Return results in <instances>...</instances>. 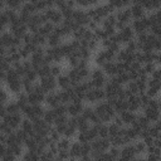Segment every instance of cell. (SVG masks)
Here are the masks:
<instances>
[{
  "label": "cell",
  "instance_id": "obj_20",
  "mask_svg": "<svg viewBox=\"0 0 161 161\" xmlns=\"http://www.w3.org/2000/svg\"><path fill=\"white\" fill-rule=\"evenodd\" d=\"M8 147V153L9 155H13L15 158H20L24 153V145L16 142V143H13V145H9L6 146Z\"/></svg>",
  "mask_w": 161,
  "mask_h": 161
},
{
  "label": "cell",
  "instance_id": "obj_44",
  "mask_svg": "<svg viewBox=\"0 0 161 161\" xmlns=\"http://www.w3.org/2000/svg\"><path fill=\"white\" fill-rule=\"evenodd\" d=\"M23 79H25V80H29V82H36L39 78H38V74H36V72H35L34 69H31V70H28V72L24 74Z\"/></svg>",
  "mask_w": 161,
  "mask_h": 161
},
{
  "label": "cell",
  "instance_id": "obj_36",
  "mask_svg": "<svg viewBox=\"0 0 161 161\" xmlns=\"http://www.w3.org/2000/svg\"><path fill=\"white\" fill-rule=\"evenodd\" d=\"M87 31V26H83V25H78L73 31H72V38L73 39H77V40H82L84 34Z\"/></svg>",
  "mask_w": 161,
  "mask_h": 161
},
{
  "label": "cell",
  "instance_id": "obj_26",
  "mask_svg": "<svg viewBox=\"0 0 161 161\" xmlns=\"http://www.w3.org/2000/svg\"><path fill=\"white\" fill-rule=\"evenodd\" d=\"M69 156H70L72 158L79 160V157L82 156L80 142H78V141H72V145H70V147H69Z\"/></svg>",
  "mask_w": 161,
  "mask_h": 161
},
{
  "label": "cell",
  "instance_id": "obj_51",
  "mask_svg": "<svg viewBox=\"0 0 161 161\" xmlns=\"http://www.w3.org/2000/svg\"><path fill=\"white\" fill-rule=\"evenodd\" d=\"M53 111L55 112L57 117H59V116H64V114H67V104L60 103L59 106H57L55 108H53Z\"/></svg>",
  "mask_w": 161,
  "mask_h": 161
},
{
  "label": "cell",
  "instance_id": "obj_54",
  "mask_svg": "<svg viewBox=\"0 0 161 161\" xmlns=\"http://www.w3.org/2000/svg\"><path fill=\"white\" fill-rule=\"evenodd\" d=\"M55 157L59 158V160H62V161H67V160L70 157V156H69V150H58Z\"/></svg>",
  "mask_w": 161,
  "mask_h": 161
},
{
  "label": "cell",
  "instance_id": "obj_21",
  "mask_svg": "<svg viewBox=\"0 0 161 161\" xmlns=\"http://www.w3.org/2000/svg\"><path fill=\"white\" fill-rule=\"evenodd\" d=\"M117 116H119V118H121L123 126L128 127V126H131V125L135 122L137 113L131 112V111H125V112H122V113H119V114H117Z\"/></svg>",
  "mask_w": 161,
  "mask_h": 161
},
{
  "label": "cell",
  "instance_id": "obj_25",
  "mask_svg": "<svg viewBox=\"0 0 161 161\" xmlns=\"http://www.w3.org/2000/svg\"><path fill=\"white\" fill-rule=\"evenodd\" d=\"M107 62H109V60L107 59V55H106L104 49L97 50L96 54H94V63H96V65L99 67V68H102Z\"/></svg>",
  "mask_w": 161,
  "mask_h": 161
},
{
  "label": "cell",
  "instance_id": "obj_39",
  "mask_svg": "<svg viewBox=\"0 0 161 161\" xmlns=\"http://www.w3.org/2000/svg\"><path fill=\"white\" fill-rule=\"evenodd\" d=\"M5 109H6V114H14V113H21L20 112V108L18 107L16 102L15 101H9L5 106Z\"/></svg>",
  "mask_w": 161,
  "mask_h": 161
},
{
  "label": "cell",
  "instance_id": "obj_19",
  "mask_svg": "<svg viewBox=\"0 0 161 161\" xmlns=\"http://www.w3.org/2000/svg\"><path fill=\"white\" fill-rule=\"evenodd\" d=\"M57 87H58V89L67 91L69 88H73V84L67 74H60L59 77H57Z\"/></svg>",
  "mask_w": 161,
  "mask_h": 161
},
{
  "label": "cell",
  "instance_id": "obj_31",
  "mask_svg": "<svg viewBox=\"0 0 161 161\" xmlns=\"http://www.w3.org/2000/svg\"><path fill=\"white\" fill-rule=\"evenodd\" d=\"M42 118H43L48 125L53 126L54 122H55V119H57V114H55V112L53 111V108H47Z\"/></svg>",
  "mask_w": 161,
  "mask_h": 161
},
{
  "label": "cell",
  "instance_id": "obj_41",
  "mask_svg": "<svg viewBox=\"0 0 161 161\" xmlns=\"http://www.w3.org/2000/svg\"><path fill=\"white\" fill-rule=\"evenodd\" d=\"M86 137H87V140H88V142H92L93 140H96L97 137H98V135H97V127H96V125H92L86 132Z\"/></svg>",
  "mask_w": 161,
  "mask_h": 161
},
{
  "label": "cell",
  "instance_id": "obj_16",
  "mask_svg": "<svg viewBox=\"0 0 161 161\" xmlns=\"http://www.w3.org/2000/svg\"><path fill=\"white\" fill-rule=\"evenodd\" d=\"M137 156L132 143H127L125 146L121 147V157L125 160V161H133V158Z\"/></svg>",
  "mask_w": 161,
  "mask_h": 161
},
{
  "label": "cell",
  "instance_id": "obj_48",
  "mask_svg": "<svg viewBox=\"0 0 161 161\" xmlns=\"http://www.w3.org/2000/svg\"><path fill=\"white\" fill-rule=\"evenodd\" d=\"M148 33H151L152 35H155V36H157V38H160L161 36V24H153V25H151L150 26V29H148Z\"/></svg>",
  "mask_w": 161,
  "mask_h": 161
},
{
  "label": "cell",
  "instance_id": "obj_55",
  "mask_svg": "<svg viewBox=\"0 0 161 161\" xmlns=\"http://www.w3.org/2000/svg\"><path fill=\"white\" fill-rule=\"evenodd\" d=\"M150 78L155 79V80H161V69L157 67L151 74H150Z\"/></svg>",
  "mask_w": 161,
  "mask_h": 161
},
{
  "label": "cell",
  "instance_id": "obj_37",
  "mask_svg": "<svg viewBox=\"0 0 161 161\" xmlns=\"http://www.w3.org/2000/svg\"><path fill=\"white\" fill-rule=\"evenodd\" d=\"M55 145H57V150H69V147L72 145V140L62 136L59 138V141L55 142Z\"/></svg>",
  "mask_w": 161,
  "mask_h": 161
},
{
  "label": "cell",
  "instance_id": "obj_53",
  "mask_svg": "<svg viewBox=\"0 0 161 161\" xmlns=\"http://www.w3.org/2000/svg\"><path fill=\"white\" fill-rule=\"evenodd\" d=\"M107 152H108V153H109V156H111V157H113L114 160H116V158H118V157L121 156V148H119V147L111 146V147H109V150H108Z\"/></svg>",
  "mask_w": 161,
  "mask_h": 161
},
{
  "label": "cell",
  "instance_id": "obj_23",
  "mask_svg": "<svg viewBox=\"0 0 161 161\" xmlns=\"http://www.w3.org/2000/svg\"><path fill=\"white\" fill-rule=\"evenodd\" d=\"M102 70L103 73L106 74L107 78H111V77H114L117 74V65H116V62H107L103 67H102Z\"/></svg>",
  "mask_w": 161,
  "mask_h": 161
},
{
  "label": "cell",
  "instance_id": "obj_57",
  "mask_svg": "<svg viewBox=\"0 0 161 161\" xmlns=\"http://www.w3.org/2000/svg\"><path fill=\"white\" fill-rule=\"evenodd\" d=\"M6 153H8V147H6V145L0 142V160H1Z\"/></svg>",
  "mask_w": 161,
  "mask_h": 161
},
{
  "label": "cell",
  "instance_id": "obj_2",
  "mask_svg": "<svg viewBox=\"0 0 161 161\" xmlns=\"http://www.w3.org/2000/svg\"><path fill=\"white\" fill-rule=\"evenodd\" d=\"M89 80H91L93 88H103V87L106 86L108 78H107L106 74L103 73L102 68H99V67H94V68H91Z\"/></svg>",
  "mask_w": 161,
  "mask_h": 161
},
{
  "label": "cell",
  "instance_id": "obj_18",
  "mask_svg": "<svg viewBox=\"0 0 161 161\" xmlns=\"http://www.w3.org/2000/svg\"><path fill=\"white\" fill-rule=\"evenodd\" d=\"M127 104H128V111H131V112L140 113V111L142 109L138 96H130L127 98Z\"/></svg>",
  "mask_w": 161,
  "mask_h": 161
},
{
  "label": "cell",
  "instance_id": "obj_61",
  "mask_svg": "<svg viewBox=\"0 0 161 161\" xmlns=\"http://www.w3.org/2000/svg\"><path fill=\"white\" fill-rule=\"evenodd\" d=\"M5 6H6V5H5V1H4V0H0V10H1V11L5 9Z\"/></svg>",
  "mask_w": 161,
  "mask_h": 161
},
{
  "label": "cell",
  "instance_id": "obj_5",
  "mask_svg": "<svg viewBox=\"0 0 161 161\" xmlns=\"http://www.w3.org/2000/svg\"><path fill=\"white\" fill-rule=\"evenodd\" d=\"M130 25H131L135 35L136 34H140V33L148 31V29H150V24H148V20H147L146 15L143 18H141V19H133Z\"/></svg>",
  "mask_w": 161,
  "mask_h": 161
},
{
  "label": "cell",
  "instance_id": "obj_45",
  "mask_svg": "<svg viewBox=\"0 0 161 161\" xmlns=\"http://www.w3.org/2000/svg\"><path fill=\"white\" fill-rule=\"evenodd\" d=\"M80 151H82V156H91V152H92L91 142L80 143ZM82 156H80V157H82ZM80 157H79V158H80Z\"/></svg>",
  "mask_w": 161,
  "mask_h": 161
},
{
  "label": "cell",
  "instance_id": "obj_43",
  "mask_svg": "<svg viewBox=\"0 0 161 161\" xmlns=\"http://www.w3.org/2000/svg\"><path fill=\"white\" fill-rule=\"evenodd\" d=\"M14 133H15V136H16L18 141H19L21 145H24V142H25V141H26V138L29 137V136H28V133H25L20 127H19V128H16V130L14 131Z\"/></svg>",
  "mask_w": 161,
  "mask_h": 161
},
{
  "label": "cell",
  "instance_id": "obj_3",
  "mask_svg": "<svg viewBox=\"0 0 161 161\" xmlns=\"http://www.w3.org/2000/svg\"><path fill=\"white\" fill-rule=\"evenodd\" d=\"M104 99H106V92L103 88H92L87 91V93L84 94L83 102H87L89 104H96Z\"/></svg>",
  "mask_w": 161,
  "mask_h": 161
},
{
  "label": "cell",
  "instance_id": "obj_27",
  "mask_svg": "<svg viewBox=\"0 0 161 161\" xmlns=\"http://www.w3.org/2000/svg\"><path fill=\"white\" fill-rule=\"evenodd\" d=\"M54 28H55V25H54L53 23H50V21H45L44 24H42V25L39 26L38 33H39L40 35H43V36H45V38H47L49 34H52V33H53Z\"/></svg>",
  "mask_w": 161,
  "mask_h": 161
},
{
  "label": "cell",
  "instance_id": "obj_17",
  "mask_svg": "<svg viewBox=\"0 0 161 161\" xmlns=\"http://www.w3.org/2000/svg\"><path fill=\"white\" fill-rule=\"evenodd\" d=\"M142 114L151 123H155V122L160 121V109H153V108H150V107H145V108H142Z\"/></svg>",
  "mask_w": 161,
  "mask_h": 161
},
{
  "label": "cell",
  "instance_id": "obj_40",
  "mask_svg": "<svg viewBox=\"0 0 161 161\" xmlns=\"http://www.w3.org/2000/svg\"><path fill=\"white\" fill-rule=\"evenodd\" d=\"M35 72L38 74V78L48 77V75H50V65L49 64H43L38 69H35Z\"/></svg>",
  "mask_w": 161,
  "mask_h": 161
},
{
  "label": "cell",
  "instance_id": "obj_14",
  "mask_svg": "<svg viewBox=\"0 0 161 161\" xmlns=\"http://www.w3.org/2000/svg\"><path fill=\"white\" fill-rule=\"evenodd\" d=\"M83 108H84L83 102H70L67 104V114L69 117H77L82 113Z\"/></svg>",
  "mask_w": 161,
  "mask_h": 161
},
{
  "label": "cell",
  "instance_id": "obj_58",
  "mask_svg": "<svg viewBox=\"0 0 161 161\" xmlns=\"http://www.w3.org/2000/svg\"><path fill=\"white\" fill-rule=\"evenodd\" d=\"M18 158H15L13 155H9V153H6L3 158H1V161H16Z\"/></svg>",
  "mask_w": 161,
  "mask_h": 161
},
{
  "label": "cell",
  "instance_id": "obj_60",
  "mask_svg": "<svg viewBox=\"0 0 161 161\" xmlns=\"http://www.w3.org/2000/svg\"><path fill=\"white\" fill-rule=\"evenodd\" d=\"M133 161H146V157H143V156H136L133 158Z\"/></svg>",
  "mask_w": 161,
  "mask_h": 161
},
{
  "label": "cell",
  "instance_id": "obj_33",
  "mask_svg": "<svg viewBox=\"0 0 161 161\" xmlns=\"http://www.w3.org/2000/svg\"><path fill=\"white\" fill-rule=\"evenodd\" d=\"M116 16H114V13H112V14H108L103 20H102V23H101V26L103 28V29H106V28H114V25H116Z\"/></svg>",
  "mask_w": 161,
  "mask_h": 161
},
{
  "label": "cell",
  "instance_id": "obj_47",
  "mask_svg": "<svg viewBox=\"0 0 161 161\" xmlns=\"http://www.w3.org/2000/svg\"><path fill=\"white\" fill-rule=\"evenodd\" d=\"M119 128H121V127H118V126H116L114 123L109 122V123H108V138H109V137H113V136H117L118 132H119Z\"/></svg>",
  "mask_w": 161,
  "mask_h": 161
},
{
  "label": "cell",
  "instance_id": "obj_52",
  "mask_svg": "<svg viewBox=\"0 0 161 161\" xmlns=\"http://www.w3.org/2000/svg\"><path fill=\"white\" fill-rule=\"evenodd\" d=\"M48 137L50 138V141H52V142H57V141H59V138L62 137V135H60V133H59L54 127H52V130L49 131Z\"/></svg>",
  "mask_w": 161,
  "mask_h": 161
},
{
  "label": "cell",
  "instance_id": "obj_9",
  "mask_svg": "<svg viewBox=\"0 0 161 161\" xmlns=\"http://www.w3.org/2000/svg\"><path fill=\"white\" fill-rule=\"evenodd\" d=\"M128 9H130V13H131L132 20L133 19H141V18H143L146 15V11L143 10V8L141 5V0H133L130 4Z\"/></svg>",
  "mask_w": 161,
  "mask_h": 161
},
{
  "label": "cell",
  "instance_id": "obj_15",
  "mask_svg": "<svg viewBox=\"0 0 161 161\" xmlns=\"http://www.w3.org/2000/svg\"><path fill=\"white\" fill-rule=\"evenodd\" d=\"M23 118H24V117H23L21 113H14V114H6V117H5L3 121H5V122L15 131L16 128L20 127V123H21Z\"/></svg>",
  "mask_w": 161,
  "mask_h": 161
},
{
  "label": "cell",
  "instance_id": "obj_8",
  "mask_svg": "<svg viewBox=\"0 0 161 161\" xmlns=\"http://www.w3.org/2000/svg\"><path fill=\"white\" fill-rule=\"evenodd\" d=\"M91 146H92V150L93 151H97V152H107L111 147V143H109V140L108 138H101V137H97L96 140H93L91 142Z\"/></svg>",
  "mask_w": 161,
  "mask_h": 161
},
{
  "label": "cell",
  "instance_id": "obj_6",
  "mask_svg": "<svg viewBox=\"0 0 161 161\" xmlns=\"http://www.w3.org/2000/svg\"><path fill=\"white\" fill-rule=\"evenodd\" d=\"M39 84H40L42 89L45 92V94L58 89V87H57V78H54L52 75H48V77H44V78H39Z\"/></svg>",
  "mask_w": 161,
  "mask_h": 161
},
{
  "label": "cell",
  "instance_id": "obj_24",
  "mask_svg": "<svg viewBox=\"0 0 161 161\" xmlns=\"http://www.w3.org/2000/svg\"><path fill=\"white\" fill-rule=\"evenodd\" d=\"M6 87H8V89L13 94L16 96L20 92H23V80L21 79H16V80H13V82H8L6 83Z\"/></svg>",
  "mask_w": 161,
  "mask_h": 161
},
{
  "label": "cell",
  "instance_id": "obj_62",
  "mask_svg": "<svg viewBox=\"0 0 161 161\" xmlns=\"http://www.w3.org/2000/svg\"><path fill=\"white\" fill-rule=\"evenodd\" d=\"M68 161H78V160H77V158H72V157H69Z\"/></svg>",
  "mask_w": 161,
  "mask_h": 161
},
{
  "label": "cell",
  "instance_id": "obj_10",
  "mask_svg": "<svg viewBox=\"0 0 161 161\" xmlns=\"http://www.w3.org/2000/svg\"><path fill=\"white\" fill-rule=\"evenodd\" d=\"M72 18H73L79 25H83V26H87V24H88L89 20H91L89 16H88L87 13H86V9H80V8H74Z\"/></svg>",
  "mask_w": 161,
  "mask_h": 161
},
{
  "label": "cell",
  "instance_id": "obj_35",
  "mask_svg": "<svg viewBox=\"0 0 161 161\" xmlns=\"http://www.w3.org/2000/svg\"><path fill=\"white\" fill-rule=\"evenodd\" d=\"M15 102H16L18 107L20 108V112H21V109L29 104V102H28V94H26L24 91L20 92L19 94H16V99H15Z\"/></svg>",
  "mask_w": 161,
  "mask_h": 161
},
{
  "label": "cell",
  "instance_id": "obj_12",
  "mask_svg": "<svg viewBox=\"0 0 161 161\" xmlns=\"http://www.w3.org/2000/svg\"><path fill=\"white\" fill-rule=\"evenodd\" d=\"M44 104L47 106V108H55L57 106L60 104V99H59L58 89H55L54 92H49V93L45 94Z\"/></svg>",
  "mask_w": 161,
  "mask_h": 161
},
{
  "label": "cell",
  "instance_id": "obj_13",
  "mask_svg": "<svg viewBox=\"0 0 161 161\" xmlns=\"http://www.w3.org/2000/svg\"><path fill=\"white\" fill-rule=\"evenodd\" d=\"M114 16H116L117 21H121V23L127 24V25H130L131 21H132V16H131V13H130L128 8H123V9L116 10L114 11Z\"/></svg>",
  "mask_w": 161,
  "mask_h": 161
},
{
  "label": "cell",
  "instance_id": "obj_7",
  "mask_svg": "<svg viewBox=\"0 0 161 161\" xmlns=\"http://www.w3.org/2000/svg\"><path fill=\"white\" fill-rule=\"evenodd\" d=\"M43 13L45 14L47 20L50 21V23H53L54 25H59V24L63 21V15H62V13H60L58 9H55V8L45 9Z\"/></svg>",
  "mask_w": 161,
  "mask_h": 161
},
{
  "label": "cell",
  "instance_id": "obj_30",
  "mask_svg": "<svg viewBox=\"0 0 161 161\" xmlns=\"http://www.w3.org/2000/svg\"><path fill=\"white\" fill-rule=\"evenodd\" d=\"M75 119H77V131H78V132H86V131L92 126V125H91L86 118H83L80 114L77 116Z\"/></svg>",
  "mask_w": 161,
  "mask_h": 161
},
{
  "label": "cell",
  "instance_id": "obj_11",
  "mask_svg": "<svg viewBox=\"0 0 161 161\" xmlns=\"http://www.w3.org/2000/svg\"><path fill=\"white\" fill-rule=\"evenodd\" d=\"M80 116H82L83 118H86L91 125H98V123H102V122L99 121V118L97 117V114H96V112H94V109H93L92 106H84V108H83Z\"/></svg>",
  "mask_w": 161,
  "mask_h": 161
},
{
  "label": "cell",
  "instance_id": "obj_42",
  "mask_svg": "<svg viewBox=\"0 0 161 161\" xmlns=\"http://www.w3.org/2000/svg\"><path fill=\"white\" fill-rule=\"evenodd\" d=\"M21 4H23V1H20V0H8V1H5L6 8L13 9L15 11H19V9L21 8Z\"/></svg>",
  "mask_w": 161,
  "mask_h": 161
},
{
  "label": "cell",
  "instance_id": "obj_49",
  "mask_svg": "<svg viewBox=\"0 0 161 161\" xmlns=\"http://www.w3.org/2000/svg\"><path fill=\"white\" fill-rule=\"evenodd\" d=\"M147 88H152V89L160 91V88H161V82H160V80H155V79H152V78L148 77V79H147Z\"/></svg>",
  "mask_w": 161,
  "mask_h": 161
},
{
  "label": "cell",
  "instance_id": "obj_59",
  "mask_svg": "<svg viewBox=\"0 0 161 161\" xmlns=\"http://www.w3.org/2000/svg\"><path fill=\"white\" fill-rule=\"evenodd\" d=\"M6 138H8V135L0 132V142H1V143H6Z\"/></svg>",
  "mask_w": 161,
  "mask_h": 161
},
{
  "label": "cell",
  "instance_id": "obj_1",
  "mask_svg": "<svg viewBox=\"0 0 161 161\" xmlns=\"http://www.w3.org/2000/svg\"><path fill=\"white\" fill-rule=\"evenodd\" d=\"M93 109H94L97 117L99 118V121L102 123H109L112 121V118L116 116V112H114L113 107L111 104H108L106 101L96 103Z\"/></svg>",
  "mask_w": 161,
  "mask_h": 161
},
{
  "label": "cell",
  "instance_id": "obj_28",
  "mask_svg": "<svg viewBox=\"0 0 161 161\" xmlns=\"http://www.w3.org/2000/svg\"><path fill=\"white\" fill-rule=\"evenodd\" d=\"M113 109L116 112V114H119L125 111H128V104H127V99H116V102L113 103Z\"/></svg>",
  "mask_w": 161,
  "mask_h": 161
},
{
  "label": "cell",
  "instance_id": "obj_32",
  "mask_svg": "<svg viewBox=\"0 0 161 161\" xmlns=\"http://www.w3.org/2000/svg\"><path fill=\"white\" fill-rule=\"evenodd\" d=\"M20 128L28 133V136H33L34 135V128H33V122L29 118H23L21 123H20Z\"/></svg>",
  "mask_w": 161,
  "mask_h": 161
},
{
  "label": "cell",
  "instance_id": "obj_4",
  "mask_svg": "<svg viewBox=\"0 0 161 161\" xmlns=\"http://www.w3.org/2000/svg\"><path fill=\"white\" fill-rule=\"evenodd\" d=\"M31 122H33V128H34V135L31 137H45L49 135V131L53 127L48 125L43 118H36Z\"/></svg>",
  "mask_w": 161,
  "mask_h": 161
},
{
  "label": "cell",
  "instance_id": "obj_22",
  "mask_svg": "<svg viewBox=\"0 0 161 161\" xmlns=\"http://www.w3.org/2000/svg\"><path fill=\"white\" fill-rule=\"evenodd\" d=\"M62 40H63V39L60 38V35H59L55 30H53V33L47 36V47H50V48L59 47V45L62 44Z\"/></svg>",
  "mask_w": 161,
  "mask_h": 161
},
{
  "label": "cell",
  "instance_id": "obj_38",
  "mask_svg": "<svg viewBox=\"0 0 161 161\" xmlns=\"http://www.w3.org/2000/svg\"><path fill=\"white\" fill-rule=\"evenodd\" d=\"M97 127V135L101 138H108V123H98Z\"/></svg>",
  "mask_w": 161,
  "mask_h": 161
},
{
  "label": "cell",
  "instance_id": "obj_46",
  "mask_svg": "<svg viewBox=\"0 0 161 161\" xmlns=\"http://www.w3.org/2000/svg\"><path fill=\"white\" fill-rule=\"evenodd\" d=\"M157 67H158V65H156L155 63L150 62V63H145V64L142 65V69H143V72H145V73H146V74L150 77V74H151V73H152V72H153V70H155Z\"/></svg>",
  "mask_w": 161,
  "mask_h": 161
},
{
  "label": "cell",
  "instance_id": "obj_56",
  "mask_svg": "<svg viewBox=\"0 0 161 161\" xmlns=\"http://www.w3.org/2000/svg\"><path fill=\"white\" fill-rule=\"evenodd\" d=\"M96 161H114V158L111 157L108 152H103V153L99 155V157H98Z\"/></svg>",
  "mask_w": 161,
  "mask_h": 161
},
{
  "label": "cell",
  "instance_id": "obj_50",
  "mask_svg": "<svg viewBox=\"0 0 161 161\" xmlns=\"http://www.w3.org/2000/svg\"><path fill=\"white\" fill-rule=\"evenodd\" d=\"M33 4H34V8H35L36 13H38V11H44V10L47 9L45 0H34Z\"/></svg>",
  "mask_w": 161,
  "mask_h": 161
},
{
  "label": "cell",
  "instance_id": "obj_29",
  "mask_svg": "<svg viewBox=\"0 0 161 161\" xmlns=\"http://www.w3.org/2000/svg\"><path fill=\"white\" fill-rule=\"evenodd\" d=\"M132 146H133V148H135L137 156H142V155H145L146 151H147L146 143H145L142 140H140V138L136 140V141H133V142H132Z\"/></svg>",
  "mask_w": 161,
  "mask_h": 161
},
{
  "label": "cell",
  "instance_id": "obj_34",
  "mask_svg": "<svg viewBox=\"0 0 161 161\" xmlns=\"http://www.w3.org/2000/svg\"><path fill=\"white\" fill-rule=\"evenodd\" d=\"M65 72V67H63L62 64H58V63H52L50 64V75L57 78L59 77L60 74H64Z\"/></svg>",
  "mask_w": 161,
  "mask_h": 161
}]
</instances>
